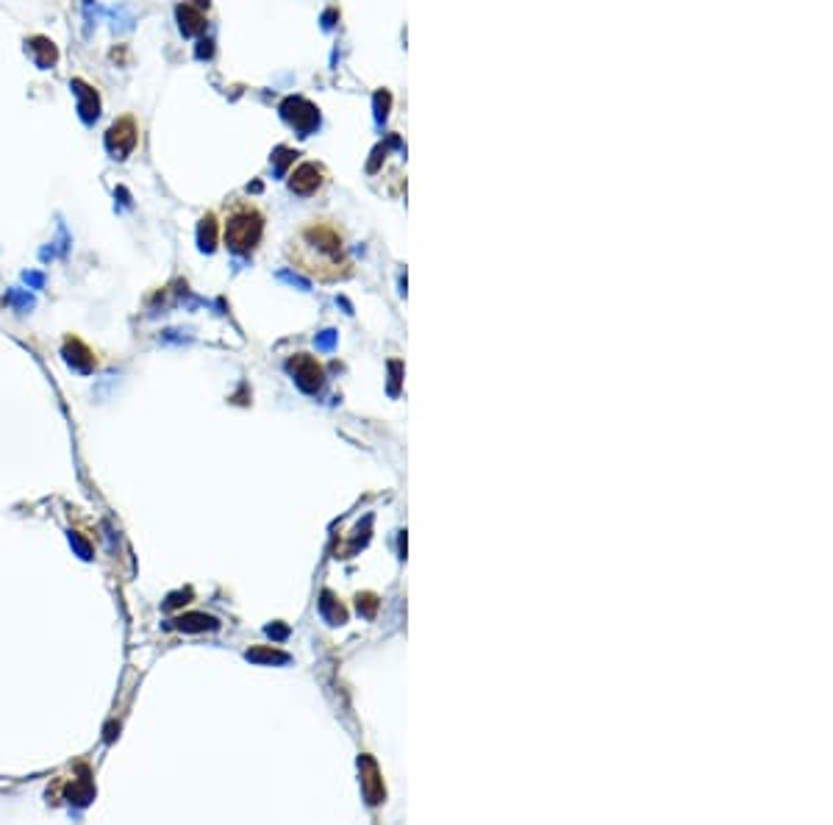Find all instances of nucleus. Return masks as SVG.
I'll list each match as a JSON object with an SVG mask.
<instances>
[{
  "label": "nucleus",
  "mask_w": 833,
  "mask_h": 825,
  "mask_svg": "<svg viewBox=\"0 0 833 825\" xmlns=\"http://www.w3.org/2000/svg\"><path fill=\"white\" fill-rule=\"evenodd\" d=\"M289 370H292V375L298 378L300 389H306V392H317V389L322 386L325 373H322V364H320L314 356H309V353H298L295 359H289Z\"/></svg>",
  "instance_id": "obj_5"
},
{
  "label": "nucleus",
  "mask_w": 833,
  "mask_h": 825,
  "mask_svg": "<svg viewBox=\"0 0 833 825\" xmlns=\"http://www.w3.org/2000/svg\"><path fill=\"white\" fill-rule=\"evenodd\" d=\"M325 181H328V170H325L322 164H317V162H303V164H298V167L292 170V175H289V189H292L295 195L309 197V195L320 192Z\"/></svg>",
  "instance_id": "obj_4"
},
{
  "label": "nucleus",
  "mask_w": 833,
  "mask_h": 825,
  "mask_svg": "<svg viewBox=\"0 0 833 825\" xmlns=\"http://www.w3.org/2000/svg\"><path fill=\"white\" fill-rule=\"evenodd\" d=\"M73 89H76V95L81 98V103H78V109H81V114H84V120L89 122L92 117H98V95H95V89L92 87H87L81 78H76L73 81Z\"/></svg>",
  "instance_id": "obj_8"
},
{
  "label": "nucleus",
  "mask_w": 833,
  "mask_h": 825,
  "mask_svg": "<svg viewBox=\"0 0 833 825\" xmlns=\"http://www.w3.org/2000/svg\"><path fill=\"white\" fill-rule=\"evenodd\" d=\"M178 20H181V31H184L186 36H197V34L206 31V14H203V9H197V6L181 3V6H178Z\"/></svg>",
  "instance_id": "obj_7"
},
{
  "label": "nucleus",
  "mask_w": 833,
  "mask_h": 825,
  "mask_svg": "<svg viewBox=\"0 0 833 825\" xmlns=\"http://www.w3.org/2000/svg\"><path fill=\"white\" fill-rule=\"evenodd\" d=\"M178 628L184 631H203V628H217V620L214 617H206V614H184L175 620Z\"/></svg>",
  "instance_id": "obj_11"
},
{
  "label": "nucleus",
  "mask_w": 833,
  "mask_h": 825,
  "mask_svg": "<svg viewBox=\"0 0 833 825\" xmlns=\"http://www.w3.org/2000/svg\"><path fill=\"white\" fill-rule=\"evenodd\" d=\"M197 239H200V248L203 250H214L217 242H220V223L217 217L208 212L203 220H200V231H197Z\"/></svg>",
  "instance_id": "obj_9"
},
{
  "label": "nucleus",
  "mask_w": 833,
  "mask_h": 825,
  "mask_svg": "<svg viewBox=\"0 0 833 825\" xmlns=\"http://www.w3.org/2000/svg\"><path fill=\"white\" fill-rule=\"evenodd\" d=\"M67 342L76 348V356H73V353H67V362H69V364H76V367H78V370H84V373H89V370L98 364V359L92 356V351H89L87 345H81L78 339H67Z\"/></svg>",
  "instance_id": "obj_10"
},
{
  "label": "nucleus",
  "mask_w": 833,
  "mask_h": 825,
  "mask_svg": "<svg viewBox=\"0 0 833 825\" xmlns=\"http://www.w3.org/2000/svg\"><path fill=\"white\" fill-rule=\"evenodd\" d=\"M139 142V131H136V122L131 114H122L120 120L111 122V128L106 131V151L114 156V159H128L133 153Z\"/></svg>",
  "instance_id": "obj_3"
},
{
  "label": "nucleus",
  "mask_w": 833,
  "mask_h": 825,
  "mask_svg": "<svg viewBox=\"0 0 833 825\" xmlns=\"http://www.w3.org/2000/svg\"><path fill=\"white\" fill-rule=\"evenodd\" d=\"M184 3H189V6H197V9H206V6H208V0H184Z\"/></svg>",
  "instance_id": "obj_13"
},
{
  "label": "nucleus",
  "mask_w": 833,
  "mask_h": 825,
  "mask_svg": "<svg viewBox=\"0 0 833 825\" xmlns=\"http://www.w3.org/2000/svg\"><path fill=\"white\" fill-rule=\"evenodd\" d=\"M267 214L256 200L247 197H231L223 206V223H220V239L225 248L236 256H250L261 239H264Z\"/></svg>",
  "instance_id": "obj_2"
},
{
  "label": "nucleus",
  "mask_w": 833,
  "mask_h": 825,
  "mask_svg": "<svg viewBox=\"0 0 833 825\" xmlns=\"http://www.w3.org/2000/svg\"><path fill=\"white\" fill-rule=\"evenodd\" d=\"M76 778V776H73ZM89 767H84V773H81V778H76L73 784L67 781V776H58L56 778V784L53 786H64V792L58 789V792H53V798H64V800H69V798H76L78 803H87V798L92 795V784H89Z\"/></svg>",
  "instance_id": "obj_6"
},
{
  "label": "nucleus",
  "mask_w": 833,
  "mask_h": 825,
  "mask_svg": "<svg viewBox=\"0 0 833 825\" xmlns=\"http://www.w3.org/2000/svg\"><path fill=\"white\" fill-rule=\"evenodd\" d=\"M31 53H34V58H36L39 67H50V64L56 61V47H53V42H47L45 36L31 39Z\"/></svg>",
  "instance_id": "obj_12"
},
{
  "label": "nucleus",
  "mask_w": 833,
  "mask_h": 825,
  "mask_svg": "<svg viewBox=\"0 0 833 825\" xmlns=\"http://www.w3.org/2000/svg\"><path fill=\"white\" fill-rule=\"evenodd\" d=\"M287 261L317 284H339L353 275L351 234L333 217L303 220L287 242Z\"/></svg>",
  "instance_id": "obj_1"
}]
</instances>
